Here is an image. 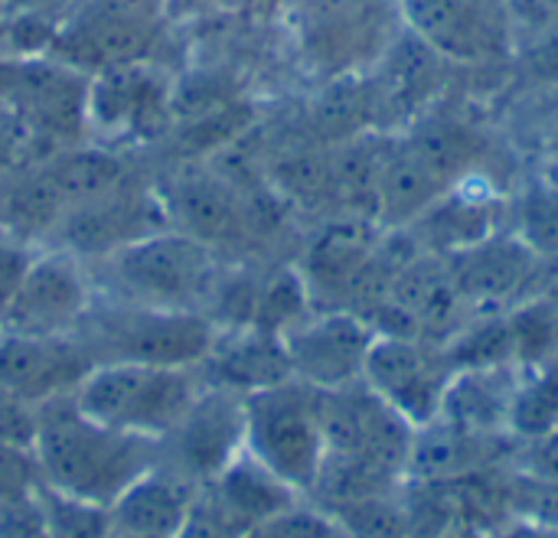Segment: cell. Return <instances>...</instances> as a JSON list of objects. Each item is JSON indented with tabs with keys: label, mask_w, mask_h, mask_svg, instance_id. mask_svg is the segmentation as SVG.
I'll return each mask as SVG.
<instances>
[{
	"label": "cell",
	"mask_w": 558,
	"mask_h": 538,
	"mask_svg": "<svg viewBox=\"0 0 558 538\" xmlns=\"http://www.w3.org/2000/svg\"><path fill=\"white\" fill-rule=\"evenodd\" d=\"M543 95L549 108L539 118V160H543L539 180L558 186V88H543Z\"/></svg>",
	"instance_id": "cell-31"
},
{
	"label": "cell",
	"mask_w": 558,
	"mask_h": 538,
	"mask_svg": "<svg viewBox=\"0 0 558 538\" xmlns=\"http://www.w3.org/2000/svg\"><path fill=\"white\" fill-rule=\"evenodd\" d=\"M173 538H242L222 516L219 510L203 497V490H196V500L190 506L186 523L180 526V533Z\"/></svg>",
	"instance_id": "cell-30"
},
{
	"label": "cell",
	"mask_w": 558,
	"mask_h": 538,
	"mask_svg": "<svg viewBox=\"0 0 558 538\" xmlns=\"http://www.w3.org/2000/svg\"><path fill=\"white\" fill-rule=\"evenodd\" d=\"M507 3H510V13H513L520 46L558 33V0H507Z\"/></svg>",
	"instance_id": "cell-26"
},
{
	"label": "cell",
	"mask_w": 558,
	"mask_h": 538,
	"mask_svg": "<svg viewBox=\"0 0 558 538\" xmlns=\"http://www.w3.org/2000/svg\"><path fill=\"white\" fill-rule=\"evenodd\" d=\"M445 65L451 62H445L432 46L405 29L386 49L376 78H369L373 124L383 134H396L415 124L438 101Z\"/></svg>",
	"instance_id": "cell-16"
},
{
	"label": "cell",
	"mask_w": 558,
	"mask_h": 538,
	"mask_svg": "<svg viewBox=\"0 0 558 538\" xmlns=\"http://www.w3.org/2000/svg\"><path fill=\"white\" fill-rule=\"evenodd\" d=\"M170 111L167 82L141 59L101 69L88 78V121L108 140H150Z\"/></svg>",
	"instance_id": "cell-15"
},
{
	"label": "cell",
	"mask_w": 558,
	"mask_h": 538,
	"mask_svg": "<svg viewBox=\"0 0 558 538\" xmlns=\"http://www.w3.org/2000/svg\"><path fill=\"white\" fill-rule=\"evenodd\" d=\"M88 78L92 75L52 56H10L0 101L13 108L39 140L52 147L69 144L88 121Z\"/></svg>",
	"instance_id": "cell-12"
},
{
	"label": "cell",
	"mask_w": 558,
	"mask_h": 538,
	"mask_svg": "<svg viewBox=\"0 0 558 538\" xmlns=\"http://www.w3.org/2000/svg\"><path fill=\"white\" fill-rule=\"evenodd\" d=\"M95 304L88 261L69 248L36 252L23 281L0 314V330L75 333Z\"/></svg>",
	"instance_id": "cell-9"
},
{
	"label": "cell",
	"mask_w": 558,
	"mask_h": 538,
	"mask_svg": "<svg viewBox=\"0 0 558 538\" xmlns=\"http://www.w3.org/2000/svg\"><path fill=\"white\" fill-rule=\"evenodd\" d=\"M111 538H128V536H118V533H111Z\"/></svg>",
	"instance_id": "cell-33"
},
{
	"label": "cell",
	"mask_w": 558,
	"mask_h": 538,
	"mask_svg": "<svg viewBox=\"0 0 558 538\" xmlns=\"http://www.w3.org/2000/svg\"><path fill=\"white\" fill-rule=\"evenodd\" d=\"M458 372L461 369L448 343L412 333H379L366 359L363 382L412 428H422L441 415Z\"/></svg>",
	"instance_id": "cell-8"
},
{
	"label": "cell",
	"mask_w": 558,
	"mask_h": 538,
	"mask_svg": "<svg viewBox=\"0 0 558 538\" xmlns=\"http://www.w3.org/2000/svg\"><path fill=\"white\" fill-rule=\"evenodd\" d=\"M199 389V369L190 366L98 363L72 399L95 421L160 444L186 415Z\"/></svg>",
	"instance_id": "cell-2"
},
{
	"label": "cell",
	"mask_w": 558,
	"mask_h": 538,
	"mask_svg": "<svg viewBox=\"0 0 558 538\" xmlns=\"http://www.w3.org/2000/svg\"><path fill=\"white\" fill-rule=\"evenodd\" d=\"M36 418H39L36 405H29V402L16 399L13 392L0 389V444L33 448Z\"/></svg>",
	"instance_id": "cell-27"
},
{
	"label": "cell",
	"mask_w": 558,
	"mask_h": 538,
	"mask_svg": "<svg viewBox=\"0 0 558 538\" xmlns=\"http://www.w3.org/2000/svg\"><path fill=\"white\" fill-rule=\"evenodd\" d=\"M347 538H350V536H347Z\"/></svg>",
	"instance_id": "cell-34"
},
{
	"label": "cell",
	"mask_w": 558,
	"mask_h": 538,
	"mask_svg": "<svg viewBox=\"0 0 558 538\" xmlns=\"http://www.w3.org/2000/svg\"><path fill=\"white\" fill-rule=\"evenodd\" d=\"M510 232L543 261H558V186L536 180L513 203Z\"/></svg>",
	"instance_id": "cell-22"
},
{
	"label": "cell",
	"mask_w": 558,
	"mask_h": 538,
	"mask_svg": "<svg viewBox=\"0 0 558 538\" xmlns=\"http://www.w3.org/2000/svg\"><path fill=\"white\" fill-rule=\"evenodd\" d=\"M193 484L167 470L160 461L147 474H141L111 506V529L128 538H173L190 516L196 500Z\"/></svg>",
	"instance_id": "cell-19"
},
{
	"label": "cell",
	"mask_w": 558,
	"mask_h": 538,
	"mask_svg": "<svg viewBox=\"0 0 558 538\" xmlns=\"http://www.w3.org/2000/svg\"><path fill=\"white\" fill-rule=\"evenodd\" d=\"M167 219H180L183 235L199 239L213 248V242L226 239V232L235 225V203L222 189V183L213 180H186L173 189V196L163 203Z\"/></svg>",
	"instance_id": "cell-21"
},
{
	"label": "cell",
	"mask_w": 558,
	"mask_h": 538,
	"mask_svg": "<svg viewBox=\"0 0 558 538\" xmlns=\"http://www.w3.org/2000/svg\"><path fill=\"white\" fill-rule=\"evenodd\" d=\"M445 258L471 320L484 314H510L520 307V297L533 288L539 268L546 265L513 232H494L477 245Z\"/></svg>",
	"instance_id": "cell-14"
},
{
	"label": "cell",
	"mask_w": 558,
	"mask_h": 538,
	"mask_svg": "<svg viewBox=\"0 0 558 538\" xmlns=\"http://www.w3.org/2000/svg\"><path fill=\"white\" fill-rule=\"evenodd\" d=\"M39 487H43V477H39L33 448L0 444V497L33 493Z\"/></svg>",
	"instance_id": "cell-25"
},
{
	"label": "cell",
	"mask_w": 558,
	"mask_h": 538,
	"mask_svg": "<svg viewBox=\"0 0 558 538\" xmlns=\"http://www.w3.org/2000/svg\"><path fill=\"white\" fill-rule=\"evenodd\" d=\"M517 474L539 480V484H558V428L549 435L530 438V444L520 454Z\"/></svg>",
	"instance_id": "cell-28"
},
{
	"label": "cell",
	"mask_w": 558,
	"mask_h": 538,
	"mask_svg": "<svg viewBox=\"0 0 558 538\" xmlns=\"http://www.w3.org/2000/svg\"><path fill=\"white\" fill-rule=\"evenodd\" d=\"M435 538H484V533L477 526H471V523H454V526H448L441 536Z\"/></svg>",
	"instance_id": "cell-32"
},
{
	"label": "cell",
	"mask_w": 558,
	"mask_h": 538,
	"mask_svg": "<svg viewBox=\"0 0 558 538\" xmlns=\"http://www.w3.org/2000/svg\"><path fill=\"white\" fill-rule=\"evenodd\" d=\"M520 376L523 366L517 363L461 369L445 395L438 418L451 421L454 428L474 438L500 441L504 435H510V415H513Z\"/></svg>",
	"instance_id": "cell-18"
},
{
	"label": "cell",
	"mask_w": 558,
	"mask_h": 538,
	"mask_svg": "<svg viewBox=\"0 0 558 538\" xmlns=\"http://www.w3.org/2000/svg\"><path fill=\"white\" fill-rule=\"evenodd\" d=\"M0 538H49L39 490L0 497Z\"/></svg>",
	"instance_id": "cell-24"
},
{
	"label": "cell",
	"mask_w": 558,
	"mask_h": 538,
	"mask_svg": "<svg viewBox=\"0 0 558 538\" xmlns=\"http://www.w3.org/2000/svg\"><path fill=\"white\" fill-rule=\"evenodd\" d=\"M33 454L43 487L108 510L141 474L157 467L160 444L114 431L62 395L39 405Z\"/></svg>",
	"instance_id": "cell-1"
},
{
	"label": "cell",
	"mask_w": 558,
	"mask_h": 538,
	"mask_svg": "<svg viewBox=\"0 0 558 538\" xmlns=\"http://www.w3.org/2000/svg\"><path fill=\"white\" fill-rule=\"evenodd\" d=\"M245 451V395L219 386L199 389L177 428L160 441V464L193 487L209 484Z\"/></svg>",
	"instance_id": "cell-11"
},
{
	"label": "cell",
	"mask_w": 558,
	"mask_h": 538,
	"mask_svg": "<svg viewBox=\"0 0 558 538\" xmlns=\"http://www.w3.org/2000/svg\"><path fill=\"white\" fill-rule=\"evenodd\" d=\"M49 538H111V516L98 503L65 497L59 490L39 487Z\"/></svg>",
	"instance_id": "cell-23"
},
{
	"label": "cell",
	"mask_w": 558,
	"mask_h": 538,
	"mask_svg": "<svg viewBox=\"0 0 558 538\" xmlns=\"http://www.w3.org/2000/svg\"><path fill=\"white\" fill-rule=\"evenodd\" d=\"M33 255H36V252H33L23 239H16V235H10V232L0 235V314H3V307H7V301L13 297L16 284L23 281V274H26Z\"/></svg>",
	"instance_id": "cell-29"
},
{
	"label": "cell",
	"mask_w": 558,
	"mask_h": 538,
	"mask_svg": "<svg viewBox=\"0 0 558 538\" xmlns=\"http://www.w3.org/2000/svg\"><path fill=\"white\" fill-rule=\"evenodd\" d=\"M324 461H340L389 480H405L415 428L366 382L320 392Z\"/></svg>",
	"instance_id": "cell-6"
},
{
	"label": "cell",
	"mask_w": 558,
	"mask_h": 538,
	"mask_svg": "<svg viewBox=\"0 0 558 538\" xmlns=\"http://www.w3.org/2000/svg\"><path fill=\"white\" fill-rule=\"evenodd\" d=\"M199 379L206 386L252 395L294 376L281 333L262 327H222L216 330V340L199 363Z\"/></svg>",
	"instance_id": "cell-17"
},
{
	"label": "cell",
	"mask_w": 558,
	"mask_h": 538,
	"mask_svg": "<svg viewBox=\"0 0 558 538\" xmlns=\"http://www.w3.org/2000/svg\"><path fill=\"white\" fill-rule=\"evenodd\" d=\"M78 333H13L0 330V389L29 405L72 395L95 369Z\"/></svg>",
	"instance_id": "cell-13"
},
{
	"label": "cell",
	"mask_w": 558,
	"mask_h": 538,
	"mask_svg": "<svg viewBox=\"0 0 558 538\" xmlns=\"http://www.w3.org/2000/svg\"><path fill=\"white\" fill-rule=\"evenodd\" d=\"M108 271L121 288V301L173 310H199L216 297L213 248L177 229H157L111 252Z\"/></svg>",
	"instance_id": "cell-5"
},
{
	"label": "cell",
	"mask_w": 558,
	"mask_h": 538,
	"mask_svg": "<svg viewBox=\"0 0 558 538\" xmlns=\"http://www.w3.org/2000/svg\"><path fill=\"white\" fill-rule=\"evenodd\" d=\"M412 36L451 65H497L517 56L507 0H396Z\"/></svg>",
	"instance_id": "cell-7"
},
{
	"label": "cell",
	"mask_w": 558,
	"mask_h": 538,
	"mask_svg": "<svg viewBox=\"0 0 558 538\" xmlns=\"http://www.w3.org/2000/svg\"><path fill=\"white\" fill-rule=\"evenodd\" d=\"M216 330L219 327L203 310L118 301L105 310H95L92 304L75 333L92 350L95 363H154L199 369L216 340Z\"/></svg>",
	"instance_id": "cell-3"
},
{
	"label": "cell",
	"mask_w": 558,
	"mask_h": 538,
	"mask_svg": "<svg viewBox=\"0 0 558 538\" xmlns=\"http://www.w3.org/2000/svg\"><path fill=\"white\" fill-rule=\"evenodd\" d=\"M379 330L356 310H311L281 333L291 376L317 392H333L363 382L366 359Z\"/></svg>",
	"instance_id": "cell-10"
},
{
	"label": "cell",
	"mask_w": 558,
	"mask_h": 538,
	"mask_svg": "<svg viewBox=\"0 0 558 538\" xmlns=\"http://www.w3.org/2000/svg\"><path fill=\"white\" fill-rule=\"evenodd\" d=\"M199 490L242 538L275 513H281L284 506L301 500L298 490H291L268 467H262L248 451H242L222 474H216Z\"/></svg>",
	"instance_id": "cell-20"
},
{
	"label": "cell",
	"mask_w": 558,
	"mask_h": 538,
	"mask_svg": "<svg viewBox=\"0 0 558 538\" xmlns=\"http://www.w3.org/2000/svg\"><path fill=\"white\" fill-rule=\"evenodd\" d=\"M245 451L291 490L307 497L327 454L320 392L298 379H284L245 395Z\"/></svg>",
	"instance_id": "cell-4"
}]
</instances>
